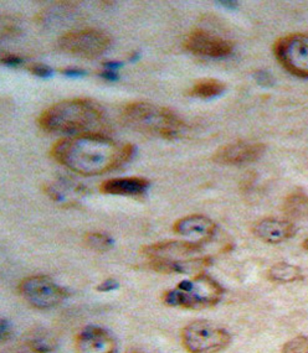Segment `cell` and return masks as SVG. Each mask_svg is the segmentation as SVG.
<instances>
[{"label": "cell", "instance_id": "cell-1", "mask_svg": "<svg viewBox=\"0 0 308 353\" xmlns=\"http://www.w3.org/2000/svg\"><path fill=\"white\" fill-rule=\"evenodd\" d=\"M133 152L132 144L119 146L108 135L82 134L56 141L51 157L68 170L95 176L117 169L130 160Z\"/></svg>", "mask_w": 308, "mask_h": 353}, {"label": "cell", "instance_id": "cell-2", "mask_svg": "<svg viewBox=\"0 0 308 353\" xmlns=\"http://www.w3.org/2000/svg\"><path fill=\"white\" fill-rule=\"evenodd\" d=\"M39 127L49 133L68 137L105 134V113L91 99L76 98L52 104L39 117Z\"/></svg>", "mask_w": 308, "mask_h": 353}, {"label": "cell", "instance_id": "cell-3", "mask_svg": "<svg viewBox=\"0 0 308 353\" xmlns=\"http://www.w3.org/2000/svg\"><path fill=\"white\" fill-rule=\"evenodd\" d=\"M121 118L127 127L137 132L166 139L177 138L184 130V123L174 112L146 102L128 104Z\"/></svg>", "mask_w": 308, "mask_h": 353}, {"label": "cell", "instance_id": "cell-4", "mask_svg": "<svg viewBox=\"0 0 308 353\" xmlns=\"http://www.w3.org/2000/svg\"><path fill=\"white\" fill-rule=\"evenodd\" d=\"M222 294V285L209 275L202 273L179 283L177 288L166 292L163 295V301L173 307L202 310L218 304Z\"/></svg>", "mask_w": 308, "mask_h": 353}, {"label": "cell", "instance_id": "cell-5", "mask_svg": "<svg viewBox=\"0 0 308 353\" xmlns=\"http://www.w3.org/2000/svg\"><path fill=\"white\" fill-rule=\"evenodd\" d=\"M182 343L189 353H218L231 342L227 330L209 321H194L186 325L180 334Z\"/></svg>", "mask_w": 308, "mask_h": 353}, {"label": "cell", "instance_id": "cell-6", "mask_svg": "<svg viewBox=\"0 0 308 353\" xmlns=\"http://www.w3.org/2000/svg\"><path fill=\"white\" fill-rule=\"evenodd\" d=\"M19 292L28 304L39 310L52 309L68 298V292L45 275H32L19 284Z\"/></svg>", "mask_w": 308, "mask_h": 353}, {"label": "cell", "instance_id": "cell-7", "mask_svg": "<svg viewBox=\"0 0 308 353\" xmlns=\"http://www.w3.org/2000/svg\"><path fill=\"white\" fill-rule=\"evenodd\" d=\"M273 52L281 66L297 77H308V35L292 34L278 39Z\"/></svg>", "mask_w": 308, "mask_h": 353}, {"label": "cell", "instance_id": "cell-8", "mask_svg": "<svg viewBox=\"0 0 308 353\" xmlns=\"http://www.w3.org/2000/svg\"><path fill=\"white\" fill-rule=\"evenodd\" d=\"M111 46V37L95 29L71 31L59 40V48L70 55L95 59Z\"/></svg>", "mask_w": 308, "mask_h": 353}, {"label": "cell", "instance_id": "cell-9", "mask_svg": "<svg viewBox=\"0 0 308 353\" xmlns=\"http://www.w3.org/2000/svg\"><path fill=\"white\" fill-rule=\"evenodd\" d=\"M184 46L185 49L194 55L206 56L213 59L230 55L234 48L233 43L228 40L200 29L191 31L185 39Z\"/></svg>", "mask_w": 308, "mask_h": 353}, {"label": "cell", "instance_id": "cell-10", "mask_svg": "<svg viewBox=\"0 0 308 353\" xmlns=\"http://www.w3.org/2000/svg\"><path fill=\"white\" fill-rule=\"evenodd\" d=\"M265 145L258 143L239 141L222 146L213 155V160L219 164L240 165L253 163L264 154Z\"/></svg>", "mask_w": 308, "mask_h": 353}, {"label": "cell", "instance_id": "cell-11", "mask_svg": "<svg viewBox=\"0 0 308 353\" xmlns=\"http://www.w3.org/2000/svg\"><path fill=\"white\" fill-rule=\"evenodd\" d=\"M77 353H117L115 339L106 330L87 326L76 339Z\"/></svg>", "mask_w": 308, "mask_h": 353}, {"label": "cell", "instance_id": "cell-12", "mask_svg": "<svg viewBox=\"0 0 308 353\" xmlns=\"http://www.w3.org/2000/svg\"><path fill=\"white\" fill-rule=\"evenodd\" d=\"M202 243L197 242H183V241H169L160 243L151 244L144 247L142 253L149 256V261H178L184 259V256L197 253L200 250Z\"/></svg>", "mask_w": 308, "mask_h": 353}, {"label": "cell", "instance_id": "cell-13", "mask_svg": "<svg viewBox=\"0 0 308 353\" xmlns=\"http://www.w3.org/2000/svg\"><path fill=\"white\" fill-rule=\"evenodd\" d=\"M173 230L180 236L195 238L197 243L203 244L214 236L216 225L206 216L191 214L178 219L173 225Z\"/></svg>", "mask_w": 308, "mask_h": 353}, {"label": "cell", "instance_id": "cell-14", "mask_svg": "<svg viewBox=\"0 0 308 353\" xmlns=\"http://www.w3.org/2000/svg\"><path fill=\"white\" fill-rule=\"evenodd\" d=\"M253 232L262 242L278 244L295 236L296 225L286 219H265L255 223Z\"/></svg>", "mask_w": 308, "mask_h": 353}, {"label": "cell", "instance_id": "cell-15", "mask_svg": "<svg viewBox=\"0 0 308 353\" xmlns=\"http://www.w3.org/2000/svg\"><path fill=\"white\" fill-rule=\"evenodd\" d=\"M210 265L209 258H191V259H178V261H149V267L164 274H202L204 269Z\"/></svg>", "mask_w": 308, "mask_h": 353}, {"label": "cell", "instance_id": "cell-16", "mask_svg": "<svg viewBox=\"0 0 308 353\" xmlns=\"http://www.w3.org/2000/svg\"><path fill=\"white\" fill-rule=\"evenodd\" d=\"M149 188V181L142 177L111 179L101 185V191L108 195L142 196Z\"/></svg>", "mask_w": 308, "mask_h": 353}, {"label": "cell", "instance_id": "cell-17", "mask_svg": "<svg viewBox=\"0 0 308 353\" xmlns=\"http://www.w3.org/2000/svg\"><path fill=\"white\" fill-rule=\"evenodd\" d=\"M26 346L34 353L52 352L57 346L55 337L50 334L49 331L37 329L31 331L26 337Z\"/></svg>", "mask_w": 308, "mask_h": 353}, {"label": "cell", "instance_id": "cell-18", "mask_svg": "<svg viewBox=\"0 0 308 353\" xmlns=\"http://www.w3.org/2000/svg\"><path fill=\"white\" fill-rule=\"evenodd\" d=\"M269 278H270V281H275V283L287 284V283L300 281L302 278V272H301V269L293 264L280 262L273 264L270 268Z\"/></svg>", "mask_w": 308, "mask_h": 353}, {"label": "cell", "instance_id": "cell-19", "mask_svg": "<svg viewBox=\"0 0 308 353\" xmlns=\"http://www.w3.org/2000/svg\"><path fill=\"white\" fill-rule=\"evenodd\" d=\"M284 212L291 219L308 217V196L301 191L287 196L284 202Z\"/></svg>", "mask_w": 308, "mask_h": 353}, {"label": "cell", "instance_id": "cell-20", "mask_svg": "<svg viewBox=\"0 0 308 353\" xmlns=\"http://www.w3.org/2000/svg\"><path fill=\"white\" fill-rule=\"evenodd\" d=\"M225 91V85L218 79H202L193 85L191 93L193 97L211 98L222 94Z\"/></svg>", "mask_w": 308, "mask_h": 353}, {"label": "cell", "instance_id": "cell-21", "mask_svg": "<svg viewBox=\"0 0 308 353\" xmlns=\"http://www.w3.org/2000/svg\"><path fill=\"white\" fill-rule=\"evenodd\" d=\"M85 243L88 248L104 253L106 250H110L113 244L112 238L106 234V233H99V232H93V233H87L85 237Z\"/></svg>", "mask_w": 308, "mask_h": 353}, {"label": "cell", "instance_id": "cell-22", "mask_svg": "<svg viewBox=\"0 0 308 353\" xmlns=\"http://www.w3.org/2000/svg\"><path fill=\"white\" fill-rule=\"evenodd\" d=\"M282 353H308L307 336H298L285 343Z\"/></svg>", "mask_w": 308, "mask_h": 353}, {"label": "cell", "instance_id": "cell-23", "mask_svg": "<svg viewBox=\"0 0 308 353\" xmlns=\"http://www.w3.org/2000/svg\"><path fill=\"white\" fill-rule=\"evenodd\" d=\"M31 73H34L35 76H39V77H48L51 74V68L49 66H46V65H31L30 68Z\"/></svg>", "mask_w": 308, "mask_h": 353}, {"label": "cell", "instance_id": "cell-24", "mask_svg": "<svg viewBox=\"0 0 308 353\" xmlns=\"http://www.w3.org/2000/svg\"><path fill=\"white\" fill-rule=\"evenodd\" d=\"M119 288L117 281L115 279H106L105 281H102L99 286H97V290L102 292H112V290H116Z\"/></svg>", "mask_w": 308, "mask_h": 353}, {"label": "cell", "instance_id": "cell-25", "mask_svg": "<svg viewBox=\"0 0 308 353\" xmlns=\"http://www.w3.org/2000/svg\"><path fill=\"white\" fill-rule=\"evenodd\" d=\"M1 62L8 66H17L19 63H21V59L15 55H3Z\"/></svg>", "mask_w": 308, "mask_h": 353}, {"label": "cell", "instance_id": "cell-26", "mask_svg": "<svg viewBox=\"0 0 308 353\" xmlns=\"http://www.w3.org/2000/svg\"><path fill=\"white\" fill-rule=\"evenodd\" d=\"M8 337H10V325H8L6 320H1L0 323V339L1 341H6Z\"/></svg>", "mask_w": 308, "mask_h": 353}, {"label": "cell", "instance_id": "cell-27", "mask_svg": "<svg viewBox=\"0 0 308 353\" xmlns=\"http://www.w3.org/2000/svg\"><path fill=\"white\" fill-rule=\"evenodd\" d=\"M260 76L258 77V81H259V83L264 85H271L272 81H270L271 79V74H269V73H259Z\"/></svg>", "mask_w": 308, "mask_h": 353}, {"label": "cell", "instance_id": "cell-28", "mask_svg": "<svg viewBox=\"0 0 308 353\" xmlns=\"http://www.w3.org/2000/svg\"><path fill=\"white\" fill-rule=\"evenodd\" d=\"M61 72L65 73L66 76H81L85 73V71L79 68H68V70H62Z\"/></svg>", "mask_w": 308, "mask_h": 353}, {"label": "cell", "instance_id": "cell-29", "mask_svg": "<svg viewBox=\"0 0 308 353\" xmlns=\"http://www.w3.org/2000/svg\"><path fill=\"white\" fill-rule=\"evenodd\" d=\"M101 76L106 79H117V73L112 70H105L104 72L101 73Z\"/></svg>", "mask_w": 308, "mask_h": 353}, {"label": "cell", "instance_id": "cell-30", "mask_svg": "<svg viewBox=\"0 0 308 353\" xmlns=\"http://www.w3.org/2000/svg\"><path fill=\"white\" fill-rule=\"evenodd\" d=\"M303 248L308 250V238L305 241V242H303Z\"/></svg>", "mask_w": 308, "mask_h": 353}, {"label": "cell", "instance_id": "cell-31", "mask_svg": "<svg viewBox=\"0 0 308 353\" xmlns=\"http://www.w3.org/2000/svg\"><path fill=\"white\" fill-rule=\"evenodd\" d=\"M130 353H143L142 351H139V350H132Z\"/></svg>", "mask_w": 308, "mask_h": 353}]
</instances>
